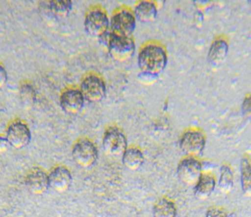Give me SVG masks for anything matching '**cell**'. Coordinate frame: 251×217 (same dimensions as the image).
Masks as SVG:
<instances>
[{"mask_svg": "<svg viewBox=\"0 0 251 217\" xmlns=\"http://www.w3.org/2000/svg\"><path fill=\"white\" fill-rule=\"evenodd\" d=\"M7 79H8V75H7V71L5 69L4 64L2 62H0V88H2L6 84Z\"/></svg>", "mask_w": 251, "mask_h": 217, "instance_id": "obj_25", "label": "cell"}, {"mask_svg": "<svg viewBox=\"0 0 251 217\" xmlns=\"http://www.w3.org/2000/svg\"><path fill=\"white\" fill-rule=\"evenodd\" d=\"M229 51V38L226 35L216 36L209 47L207 54V61L212 66H219L222 64Z\"/></svg>", "mask_w": 251, "mask_h": 217, "instance_id": "obj_15", "label": "cell"}, {"mask_svg": "<svg viewBox=\"0 0 251 217\" xmlns=\"http://www.w3.org/2000/svg\"><path fill=\"white\" fill-rule=\"evenodd\" d=\"M241 111L245 119L251 124V91L248 92L242 101Z\"/></svg>", "mask_w": 251, "mask_h": 217, "instance_id": "obj_24", "label": "cell"}, {"mask_svg": "<svg viewBox=\"0 0 251 217\" xmlns=\"http://www.w3.org/2000/svg\"><path fill=\"white\" fill-rule=\"evenodd\" d=\"M217 185L216 176L210 171H203L202 175L194 186L195 196L200 200H206L211 196Z\"/></svg>", "mask_w": 251, "mask_h": 217, "instance_id": "obj_16", "label": "cell"}, {"mask_svg": "<svg viewBox=\"0 0 251 217\" xmlns=\"http://www.w3.org/2000/svg\"><path fill=\"white\" fill-rule=\"evenodd\" d=\"M25 185L34 195L46 193L50 188L49 173L40 167L30 168L25 176Z\"/></svg>", "mask_w": 251, "mask_h": 217, "instance_id": "obj_13", "label": "cell"}, {"mask_svg": "<svg viewBox=\"0 0 251 217\" xmlns=\"http://www.w3.org/2000/svg\"><path fill=\"white\" fill-rule=\"evenodd\" d=\"M110 28V17L103 6L91 5L85 15V29L93 37L100 38Z\"/></svg>", "mask_w": 251, "mask_h": 217, "instance_id": "obj_6", "label": "cell"}, {"mask_svg": "<svg viewBox=\"0 0 251 217\" xmlns=\"http://www.w3.org/2000/svg\"><path fill=\"white\" fill-rule=\"evenodd\" d=\"M73 8V2L70 0H50L39 3V12L49 21L67 18Z\"/></svg>", "mask_w": 251, "mask_h": 217, "instance_id": "obj_12", "label": "cell"}, {"mask_svg": "<svg viewBox=\"0 0 251 217\" xmlns=\"http://www.w3.org/2000/svg\"><path fill=\"white\" fill-rule=\"evenodd\" d=\"M72 155L75 162L81 168H90L98 160V147L88 137H80L72 147Z\"/></svg>", "mask_w": 251, "mask_h": 217, "instance_id": "obj_8", "label": "cell"}, {"mask_svg": "<svg viewBox=\"0 0 251 217\" xmlns=\"http://www.w3.org/2000/svg\"><path fill=\"white\" fill-rule=\"evenodd\" d=\"M9 146L10 145L6 139L5 134H0V153L5 152Z\"/></svg>", "mask_w": 251, "mask_h": 217, "instance_id": "obj_27", "label": "cell"}, {"mask_svg": "<svg viewBox=\"0 0 251 217\" xmlns=\"http://www.w3.org/2000/svg\"><path fill=\"white\" fill-rule=\"evenodd\" d=\"M79 88L85 100L91 103L101 101L107 92V85L103 77L94 71H90L82 76Z\"/></svg>", "mask_w": 251, "mask_h": 217, "instance_id": "obj_7", "label": "cell"}, {"mask_svg": "<svg viewBox=\"0 0 251 217\" xmlns=\"http://www.w3.org/2000/svg\"><path fill=\"white\" fill-rule=\"evenodd\" d=\"M168 64V51L161 41L148 40L138 50V66L141 73L159 76Z\"/></svg>", "mask_w": 251, "mask_h": 217, "instance_id": "obj_1", "label": "cell"}, {"mask_svg": "<svg viewBox=\"0 0 251 217\" xmlns=\"http://www.w3.org/2000/svg\"><path fill=\"white\" fill-rule=\"evenodd\" d=\"M145 161L143 150L137 145H129L122 156V162L126 168L136 171L142 167Z\"/></svg>", "mask_w": 251, "mask_h": 217, "instance_id": "obj_18", "label": "cell"}, {"mask_svg": "<svg viewBox=\"0 0 251 217\" xmlns=\"http://www.w3.org/2000/svg\"><path fill=\"white\" fill-rule=\"evenodd\" d=\"M240 177L243 194L251 197V158L247 154H244L240 161Z\"/></svg>", "mask_w": 251, "mask_h": 217, "instance_id": "obj_20", "label": "cell"}, {"mask_svg": "<svg viewBox=\"0 0 251 217\" xmlns=\"http://www.w3.org/2000/svg\"><path fill=\"white\" fill-rule=\"evenodd\" d=\"M73 182V175L70 169L65 165H56L49 173L50 188L57 193L68 191Z\"/></svg>", "mask_w": 251, "mask_h": 217, "instance_id": "obj_14", "label": "cell"}, {"mask_svg": "<svg viewBox=\"0 0 251 217\" xmlns=\"http://www.w3.org/2000/svg\"><path fill=\"white\" fill-rule=\"evenodd\" d=\"M234 186V173L231 165L224 162L220 168V176L218 181V187L221 193L229 194Z\"/></svg>", "mask_w": 251, "mask_h": 217, "instance_id": "obj_19", "label": "cell"}, {"mask_svg": "<svg viewBox=\"0 0 251 217\" xmlns=\"http://www.w3.org/2000/svg\"><path fill=\"white\" fill-rule=\"evenodd\" d=\"M19 97L24 105L29 106L33 103L35 98L34 87L30 81L25 80L19 86Z\"/></svg>", "mask_w": 251, "mask_h": 217, "instance_id": "obj_22", "label": "cell"}, {"mask_svg": "<svg viewBox=\"0 0 251 217\" xmlns=\"http://www.w3.org/2000/svg\"><path fill=\"white\" fill-rule=\"evenodd\" d=\"M129 146L128 139L122 127L110 124L102 135V147L104 152L112 157H121Z\"/></svg>", "mask_w": 251, "mask_h": 217, "instance_id": "obj_5", "label": "cell"}, {"mask_svg": "<svg viewBox=\"0 0 251 217\" xmlns=\"http://www.w3.org/2000/svg\"><path fill=\"white\" fill-rule=\"evenodd\" d=\"M137 19L130 6L121 5L114 9L110 17L109 30L120 36H133Z\"/></svg>", "mask_w": 251, "mask_h": 217, "instance_id": "obj_3", "label": "cell"}, {"mask_svg": "<svg viewBox=\"0 0 251 217\" xmlns=\"http://www.w3.org/2000/svg\"><path fill=\"white\" fill-rule=\"evenodd\" d=\"M158 3L153 0H141L133 9L135 17L142 23L153 22L158 14Z\"/></svg>", "mask_w": 251, "mask_h": 217, "instance_id": "obj_17", "label": "cell"}, {"mask_svg": "<svg viewBox=\"0 0 251 217\" xmlns=\"http://www.w3.org/2000/svg\"><path fill=\"white\" fill-rule=\"evenodd\" d=\"M111 54L119 62H125L131 59L136 52V42L133 36H120L108 30L100 38Z\"/></svg>", "mask_w": 251, "mask_h": 217, "instance_id": "obj_2", "label": "cell"}, {"mask_svg": "<svg viewBox=\"0 0 251 217\" xmlns=\"http://www.w3.org/2000/svg\"><path fill=\"white\" fill-rule=\"evenodd\" d=\"M203 173V163L198 157L184 156L178 163V178L188 186H195Z\"/></svg>", "mask_w": 251, "mask_h": 217, "instance_id": "obj_9", "label": "cell"}, {"mask_svg": "<svg viewBox=\"0 0 251 217\" xmlns=\"http://www.w3.org/2000/svg\"><path fill=\"white\" fill-rule=\"evenodd\" d=\"M153 215L154 217H176V203L168 197L159 198L153 206Z\"/></svg>", "mask_w": 251, "mask_h": 217, "instance_id": "obj_21", "label": "cell"}, {"mask_svg": "<svg viewBox=\"0 0 251 217\" xmlns=\"http://www.w3.org/2000/svg\"><path fill=\"white\" fill-rule=\"evenodd\" d=\"M206 134L199 127L186 128L179 138V147L185 156L200 157L206 145Z\"/></svg>", "mask_w": 251, "mask_h": 217, "instance_id": "obj_4", "label": "cell"}, {"mask_svg": "<svg viewBox=\"0 0 251 217\" xmlns=\"http://www.w3.org/2000/svg\"><path fill=\"white\" fill-rule=\"evenodd\" d=\"M85 101L86 100L82 96L80 88L75 85L65 88L59 96L61 109L69 115L78 114L82 110Z\"/></svg>", "mask_w": 251, "mask_h": 217, "instance_id": "obj_11", "label": "cell"}, {"mask_svg": "<svg viewBox=\"0 0 251 217\" xmlns=\"http://www.w3.org/2000/svg\"><path fill=\"white\" fill-rule=\"evenodd\" d=\"M5 136L9 145L15 149L26 147L31 140V132L28 125L19 118H15L8 123Z\"/></svg>", "mask_w": 251, "mask_h": 217, "instance_id": "obj_10", "label": "cell"}, {"mask_svg": "<svg viewBox=\"0 0 251 217\" xmlns=\"http://www.w3.org/2000/svg\"><path fill=\"white\" fill-rule=\"evenodd\" d=\"M206 217H236V215L223 207L212 206L208 208L206 212Z\"/></svg>", "mask_w": 251, "mask_h": 217, "instance_id": "obj_23", "label": "cell"}, {"mask_svg": "<svg viewBox=\"0 0 251 217\" xmlns=\"http://www.w3.org/2000/svg\"><path fill=\"white\" fill-rule=\"evenodd\" d=\"M139 80L144 83V84H147V82H150V84L154 83V81L156 80L157 76H153V75H149V74H145V73H140V75L138 76Z\"/></svg>", "mask_w": 251, "mask_h": 217, "instance_id": "obj_26", "label": "cell"}]
</instances>
